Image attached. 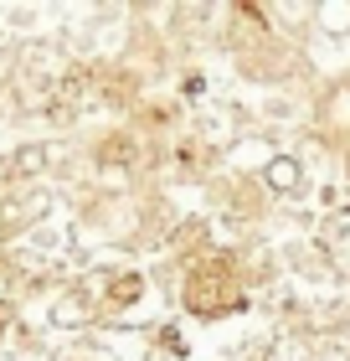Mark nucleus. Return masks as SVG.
<instances>
[{
  "mask_svg": "<svg viewBox=\"0 0 350 361\" xmlns=\"http://www.w3.org/2000/svg\"><path fill=\"white\" fill-rule=\"evenodd\" d=\"M263 180H268L273 191H294V186H299V160H289V155L268 160V171H263Z\"/></svg>",
  "mask_w": 350,
  "mask_h": 361,
  "instance_id": "obj_1",
  "label": "nucleus"
},
{
  "mask_svg": "<svg viewBox=\"0 0 350 361\" xmlns=\"http://www.w3.org/2000/svg\"><path fill=\"white\" fill-rule=\"evenodd\" d=\"M320 21H325L330 31H345V26H350V6H325Z\"/></svg>",
  "mask_w": 350,
  "mask_h": 361,
  "instance_id": "obj_2",
  "label": "nucleus"
}]
</instances>
